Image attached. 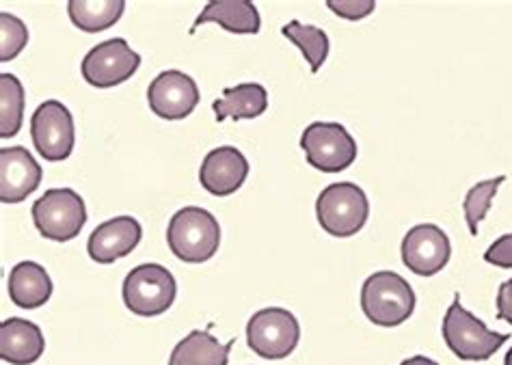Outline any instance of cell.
<instances>
[{
	"label": "cell",
	"instance_id": "1",
	"mask_svg": "<svg viewBox=\"0 0 512 365\" xmlns=\"http://www.w3.org/2000/svg\"><path fill=\"white\" fill-rule=\"evenodd\" d=\"M167 245L175 258L186 264L212 260L221 245V225L217 216L197 206L178 210L167 227Z\"/></svg>",
	"mask_w": 512,
	"mask_h": 365
},
{
	"label": "cell",
	"instance_id": "2",
	"mask_svg": "<svg viewBox=\"0 0 512 365\" xmlns=\"http://www.w3.org/2000/svg\"><path fill=\"white\" fill-rule=\"evenodd\" d=\"M415 292L409 281L392 270H379L363 281L361 309L376 327L394 329L415 312Z\"/></svg>",
	"mask_w": 512,
	"mask_h": 365
},
{
	"label": "cell",
	"instance_id": "3",
	"mask_svg": "<svg viewBox=\"0 0 512 365\" xmlns=\"http://www.w3.org/2000/svg\"><path fill=\"white\" fill-rule=\"evenodd\" d=\"M443 340L461 361H489L508 340V333L489 331L487 324L469 314L461 305V294H454V303L443 316Z\"/></svg>",
	"mask_w": 512,
	"mask_h": 365
},
{
	"label": "cell",
	"instance_id": "4",
	"mask_svg": "<svg viewBox=\"0 0 512 365\" xmlns=\"http://www.w3.org/2000/svg\"><path fill=\"white\" fill-rule=\"evenodd\" d=\"M316 216L327 234L338 238L355 236L368 223V195L353 182L331 184L316 199Z\"/></svg>",
	"mask_w": 512,
	"mask_h": 365
},
{
	"label": "cell",
	"instance_id": "5",
	"mask_svg": "<svg viewBox=\"0 0 512 365\" xmlns=\"http://www.w3.org/2000/svg\"><path fill=\"white\" fill-rule=\"evenodd\" d=\"M124 303L134 316L154 318L165 314L178 294V283L163 264H141L124 279Z\"/></svg>",
	"mask_w": 512,
	"mask_h": 365
},
{
	"label": "cell",
	"instance_id": "6",
	"mask_svg": "<svg viewBox=\"0 0 512 365\" xmlns=\"http://www.w3.org/2000/svg\"><path fill=\"white\" fill-rule=\"evenodd\" d=\"M33 223L46 240L70 242L87 223L85 201L72 188H50L33 204Z\"/></svg>",
	"mask_w": 512,
	"mask_h": 365
},
{
	"label": "cell",
	"instance_id": "7",
	"mask_svg": "<svg viewBox=\"0 0 512 365\" xmlns=\"http://www.w3.org/2000/svg\"><path fill=\"white\" fill-rule=\"evenodd\" d=\"M301 342V324L284 307H266L247 322V344L262 359L279 361L294 353Z\"/></svg>",
	"mask_w": 512,
	"mask_h": 365
},
{
	"label": "cell",
	"instance_id": "8",
	"mask_svg": "<svg viewBox=\"0 0 512 365\" xmlns=\"http://www.w3.org/2000/svg\"><path fill=\"white\" fill-rule=\"evenodd\" d=\"M301 147L309 165L322 173H340L357 158V141L342 124L314 121L301 134Z\"/></svg>",
	"mask_w": 512,
	"mask_h": 365
},
{
	"label": "cell",
	"instance_id": "9",
	"mask_svg": "<svg viewBox=\"0 0 512 365\" xmlns=\"http://www.w3.org/2000/svg\"><path fill=\"white\" fill-rule=\"evenodd\" d=\"M31 139L37 152L50 162L70 158L76 143V128L70 108L59 100H46L31 117Z\"/></svg>",
	"mask_w": 512,
	"mask_h": 365
},
{
	"label": "cell",
	"instance_id": "10",
	"mask_svg": "<svg viewBox=\"0 0 512 365\" xmlns=\"http://www.w3.org/2000/svg\"><path fill=\"white\" fill-rule=\"evenodd\" d=\"M141 65V54L134 52L126 39L115 37L93 46L83 59V78L96 89H111L134 76Z\"/></svg>",
	"mask_w": 512,
	"mask_h": 365
},
{
	"label": "cell",
	"instance_id": "11",
	"mask_svg": "<svg viewBox=\"0 0 512 365\" xmlns=\"http://www.w3.org/2000/svg\"><path fill=\"white\" fill-rule=\"evenodd\" d=\"M402 262L417 277H435L448 266L452 245L448 234L433 223L411 227L402 238Z\"/></svg>",
	"mask_w": 512,
	"mask_h": 365
},
{
	"label": "cell",
	"instance_id": "12",
	"mask_svg": "<svg viewBox=\"0 0 512 365\" xmlns=\"http://www.w3.org/2000/svg\"><path fill=\"white\" fill-rule=\"evenodd\" d=\"M147 102L152 113L167 121H178L191 115L199 104V89L195 80L180 72L167 70L160 72L147 89Z\"/></svg>",
	"mask_w": 512,
	"mask_h": 365
},
{
	"label": "cell",
	"instance_id": "13",
	"mask_svg": "<svg viewBox=\"0 0 512 365\" xmlns=\"http://www.w3.org/2000/svg\"><path fill=\"white\" fill-rule=\"evenodd\" d=\"M42 167L22 145L0 150V201L20 204L42 184Z\"/></svg>",
	"mask_w": 512,
	"mask_h": 365
},
{
	"label": "cell",
	"instance_id": "14",
	"mask_svg": "<svg viewBox=\"0 0 512 365\" xmlns=\"http://www.w3.org/2000/svg\"><path fill=\"white\" fill-rule=\"evenodd\" d=\"M141 238L143 227L134 216H115L91 232L87 242L89 258L98 264H113L137 249Z\"/></svg>",
	"mask_w": 512,
	"mask_h": 365
},
{
	"label": "cell",
	"instance_id": "15",
	"mask_svg": "<svg viewBox=\"0 0 512 365\" xmlns=\"http://www.w3.org/2000/svg\"><path fill=\"white\" fill-rule=\"evenodd\" d=\"M247 175L249 160L245 158V154L232 145H223L208 152L204 162H201L199 182L210 195L227 197L245 184Z\"/></svg>",
	"mask_w": 512,
	"mask_h": 365
},
{
	"label": "cell",
	"instance_id": "16",
	"mask_svg": "<svg viewBox=\"0 0 512 365\" xmlns=\"http://www.w3.org/2000/svg\"><path fill=\"white\" fill-rule=\"evenodd\" d=\"M46 340L35 322L9 318L0 324V359L11 365H33L44 355Z\"/></svg>",
	"mask_w": 512,
	"mask_h": 365
},
{
	"label": "cell",
	"instance_id": "17",
	"mask_svg": "<svg viewBox=\"0 0 512 365\" xmlns=\"http://www.w3.org/2000/svg\"><path fill=\"white\" fill-rule=\"evenodd\" d=\"M52 279L48 270L37 262H18L9 273V296L11 303L22 309H37L50 301Z\"/></svg>",
	"mask_w": 512,
	"mask_h": 365
},
{
	"label": "cell",
	"instance_id": "18",
	"mask_svg": "<svg viewBox=\"0 0 512 365\" xmlns=\"http://www.w3.org/2000/svg\"><path fill=\"white\" fill-rule=\"evenodd\" d=\"M208 22L219 24L225 31L240 35H255L262 26L260 11L249 0H212L199 13V18L193 24V33L201 24Z\"/></svg>",
	"mask_w": 512,
	"mask_h": 365
},
{
	"label": "cell",
	"instance_id": "19",
	"mask_svg": "<svg viewBox=\"0 0 512 365\" xmlns=\"http://www.w3.org/2000/svg\"><path fill=\"white\" fill-rule=\"evenodd\" d=\"M217 121L225 119H255L266 113L268 108V91L258 83H242L236 87L223 89V98L212 104Z\"/></svg>",
	"mask_w": 512,
	"mask_h": 365
},
{
	"label": "cell",
	"instance_id": "20",
	"mask_svg": "<svg viewBox=\"0 0 512 365\" xmlns=\"http://www.w3.org/2000/svg\"><path fill=\"white\" fill-rule=\"evenodd\" d=\"M234 340L219 344L208 331H191L175 344L169 365H227Z\"/></svg>",
	"mask_w": 512,
	"mask_h": 365
},
{
	"label": "cell",
	"instance_id": "21",
	"mask_svg": "<svg viewBox=\"0 0 512 365\" xmlns=\"http://www.w3.org/2000/svg\"><path fill=\"white\" fill-rule=\"evenodd\" d=\"M126 11V0H70L67 13L74 26L85 33H100L111 29Z\"/></svg>",
	"mask_w": 512,
	"mask_h": 365
},
{
	"label": "cell",
	"instance_id": "22",
	"mask_svg": "<svg viewBox=\"0 0 512 365\" xmlns=\"http://www.w3.org/2000/svg\"><path fill=\"white\" fill-rule=\"evenodd\" d=\"M286 39L294 46H299L303 57L309 61V67H312V72L316 74L322 63L327 61L329 57V50H331V42H329V35L318 29L314 24H303L299 20H292L288 22L284 29H281Z\"/></svg>",
	"mask_w": 512,
	"mask_h": 365
},
{
	"label": "cell",
	"instance_id": "23",
	"mask_svg": "<svg viewBox=\"0 0 512 365\" xmlns=\"http://www.w3.org/2000/svg\"><path fill=\"white\" fill-rule=\"evenodd\" d=\"M24 117V87L9 72L0 74V137H16Z\"/></svg>",
	"mask_w": 512,
	"mask_h": 365
},
{
	"label": "cell",
	"instance_id": "24",
	"mask_svg": "<svg viewBox=\"0 0 512 365\" xmlns=\"http://www.w3.org/2000/svg\"><path fill=\"white\" fill-rule=\"evenodd\" d=\"M506 182V175H497L493 180L478 182L469 188L463 201V212L467 219V227L471 236H478V225L484 221V216L491 210V201L497 193V188Z\"/></svg>",
	"mask_w": 512,
	"mask_h": 365
},
{
	"label": "cell",
	"instance_id": "25",
	"mask_svg": "<svg viewBox=\"0 0 512 365\" xmlns=\"http://www.w3.org/2000/svg\"><path fill=\"white\" fill-rule=\"evenodd\" d=\"M26 44H29L26 24L7 11L0 13V61H13L26 48Z\"/></svg>",
	"mask_w": 512,
	"mask_h": 365
},
{
	"label": "cell",
	"instance_id": "26",
	"mask_svg": "<svg viewBox=\"0 0 512 365\" xmlns=\"http://www.w3.org/2000/svg\"><path fill=\"white\" fill-rule=\"evenodd\" d=\"M327 7L335 13V16L346 20H363L376 9L374 0H327Z\"/></svg>",
	"mask_w": 512,
	"mask_h": 365
},
{
	"label": "cell",
	"instance_id": "27",
	"mask_svg": "<svg viewBox=\"0 0 512 365\" xmlns=\"http://www.w3.org/2000/svg\"><path fill=\"white\" fill-rule=\"evenodd\" d=\"M484 262L500 268H512V234L497 238L484 253Z\"/></svg>",
	"mask_w": 512,
	"mask_h": 365
},
{
	"label": "cell",
	"instance_id": "28",
	"mask_svg": "<svg viewBox=\"0 0 512 365\" xmlns=\"http://www.w3.org/2000/svg\"><path fill=\"white\" fill-rule=\"evenodd\" d=\"M497 318L508 322L512 327V279L504 281L497 292Z\"/></svg>",
	"mask_w": 512,
	"mask_h": 365
},
{
	"label": "cell",
	"instance_id": "29",
	"mask_svg": "<svg viewBox=\"0 0 512 365\" xmlns=\"http://www.w3.org/2000/svg\"><path fill=\"white\" fill-rule=\"evenodd\" d=\"M400 365H439V363H437V361H433V359L424 357V355H415V357L404 359Z\"/></svg>",
	"mask_w": 512,
	"mask_h": 365
},
{
	"label": "cell",
	"instance_id": "30",
	"mask_svg": "<svg viewBox=\"0 0 512 365\" xmlns=\"http://www.w3.org/2000/svg\"><path fill=\"white\" fill-rule=\"evenodd\" d=\"M504 365H512V348L508 350L506 357H504Z\"/></svg>",
	"mask_w": 512,
	"mask_h": 365
}]
</instances>
